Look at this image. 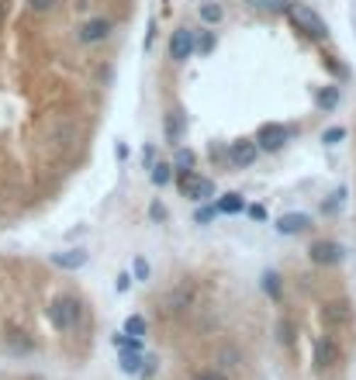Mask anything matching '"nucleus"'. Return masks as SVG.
<instances>
[{"instance_id": "obj_21", "label": "nucleus", "mask_w": 356, "mask_h": 380, "mask_svg": "<svg viewBox=\"0 0 356 380\" xmlns=\"http://www.w3.org/2000/svg\"><path fill=\"white\" fill-rule=\"evenodd\" d=\"M335 104H339V90H335V86H329V90H322V94H318V108L322 111H332Z\"/></svg>"}, {"instance_id": "obj_13", "label": "nucleus", "mask_w": 356, "mask_h": 380, "mask_svg": "<svg viewBox=\"0 0 356 380\" xmlns=\"http://www.w3.org/2000/svg\"><path fill=\"white\" fill-rule=\"evenodd\" d=\"M249 7L260 14H287L291 0H249Z\"/></svg>"}, {"instance_id": "obj_22", "label": "nucleus", "mask_w": 356, "mask_h": 380, "mask_svg": "<svg viewBox=\"0 0 356 380\" xmlns=\"http://www.w3.org/2000/svg\"><path fill=\"white\" fill-rule=\"evenodd\" d=\"M263 291L274 301H280V276L277 273H263Z\"/></svg>"}, {"instance_id": "obj_6", "label": "nucleus", "mask_w": 356, "mask_h": 380, "mask_svg": "<svg viewBox=\"0 0 356 380\" xmlns=\"http://www.w3.org/2000/svg\"><path fill=\"white\" fill-rule=\"evenodd\" d=\"M311 263H318V267H335V263H343V245L339 242H315L311 245Z\"/></svg>"}, {"instance_id": "obj_5", "label": "nucleus", "mask_w": 356, "mask_h": 380, "mask_svg": "<svg viewBox=\"0 0 356 380\" xmlns=\"http://www.w3.org/2000/svg\"><path fill=\"white\" fill-rule=\"evenodd\" d=\"M291 138V132L284 128V125H263L260 128V135L252 138L260 149H267V152H277V149H284V142Z\"/></svg>"}, {"instance_id": "obj_28", "label": "nucleus", "mask_w": 356, "mask_h": 380, "mask_svg": "<svg viewBox=\"0 0 356 380\" xmlns=\"http://www.w3.org/2000/svg\"><path fill=\"white\" fill-rule=\"evenodd\" d=\"M215 215H218V208H215V204H208V208H201V211H197V221L204 225V221H211Z\"/></svg>"}, {"instance_id": "obj_17", "label": "nucleus", "mask_w": 356, "mask_h": 380, "mask_svg": "<svg viewBox=\"0 0 356 380\" xmlns=\"http://www.w3.org/2000/svg\"><path fill=\"white\" fill-rule=\"evenodd\" d=\"M221 18H225L221 4H201V21H204V25H218Z\"/></svg>"}, {"instance_id": "obj_10", "label": "nucleus", "mask_w": 356, "mask_h": 380, "mask_svg": "<svg viewBox=\"0 0 356 380\" xmlns=\"http://www.w3.org/2000/svg\"><path fill=\"white\" fill-rule=\"evenodd\" d=\"M308 228H311V218L301 215V211H298V215L291 211V215H284L277 221V232H280V235H298V232H308Z\"/></svg>"}, {"instance_id": "obj_24", "label": "nucleus", "mask_w": 356, "mask_h": 380, "mask_svg": "<svg viewBox=\"0 0 356 380\" xmlns=\"http://www.w3.org/2000/svg\"><path fill=\"white\" fill-rule=\"evenodd\" d=\"M211 49H215V35H211V31H204V35L197 38V45H194V52L208 55V52H211Z\"/></svg>"}, {"instance_id": "obj_29", "label": "nucleus", "mask_w": 356, "mask_h": 380, "mask_svg": "<svg viewBox=\"0 0 356 380\" xmlns=\"http://www.w3.org/2000/svg\"><path fill=\"white\" fill-rule=\"evenodd\" d=\"M135 276H138V280H149V263H145L142 256L135 259Z\"/></svg>"}, {"instance_id": "obj_11", "label": "nucleus", "mask_w": 356, "mask_h": 380, "mask_svg": "<svg viewBox=\"0 0 356 380\" xmlns=\"http://www.w3.org/2000/svg\"><path fill=\"white\" fill-rule=\"evenodd\" d=\"M52 263L62 270H80L87 267V249H66V252H52Z\"/></svg>"}, {"instance_id": "obj_7", "label": "nucleus", "mask_w": 356, "mask_h": 380, "mask_svg": "<svg viewBox=\"0 0 356 380\" xmlns=\"http://www.w3.org/2000/svg\"><path fill=\"white\" fill-rule=\"evenodd\" d=\"M108 35H111V21H108V18H90L87 25H80V42H83V45L104 42Z\"/></svg>"}, {"instance_id": "obj_12", "label": "nucleus", "mask_w": 356, "mask_h": 380, "mask_svg": "<svg viewBox=\"0 0 356 380\" xmlns=\"http://www.w3.org/2000/svg\"><path fill=\"white\" fill-rule=\"evenodd\" d=\"M215 208H218V215H239V211H246V197L232 190V194H225V197H221Z\"/></svg>"}, {"instance_id": "obj_16", "label": "nucleus", "mask_w": 356, "mask_h": 380, "mask_svg": "<svg viewBox=\"0 0 356 380\" xmlns=\"http://www.w3.org/2000/svg\"><path fill=\"white\" fill-rule=\"evenodd\" d=\"M142 353H128V350H121V359H118V367H121V374H142Z\"/></svg>"}, {"instance_id": "obj_19", "label": "nucleus", "mask_w": 356, "mask_h": 380, "mask_svg": "<svg viewBox=\"0 0 356 380\" xmlns=\"http://www.w3.org/2000/svg\"><path fill=\"white\" fill-rule=\"evenodd\" d=\"M114 346L118 350H128V353H142V339H135V335H114Z\"/></svg>"}, {"instance_id": "obj_27", "label": "nucleus", "mask_w": 356, "mask_h": 380, "mask_svg": "<svg viewBox=\"0 0 356 380\" xmlns=\"http://www.w3.org/2000/svg\"><path fill=\"white\" fill-rule=\"evenodd\" d=\"M52 4H55V0H28V7H31V11H38V14L52 11Z\"/></svg>"}, {"instance_id": "obj_8", "label": "nucleus", "mask_w": 356, "mask_h": 380, "mask_svg": "<svg viewBox=\"0 0 356 380\" xmlns=\"http://www.w3.org/2000/svg\"><path fill=\"white\" fill-rule=\"evenodd\" d=\"M232 163L235 166H252L256 163V156H260V145L252 142V138H239V142H232Z\"/></svg>"}, {"instance_id": "obj_25", "label": "nucleus", "mask_w": 356, "mask_h": 380, "mask_svg": "<svg viewBox=\"0 0 356 380\" xmlns=\"http://www.w3.org/2000/svg\"><path fill=\"white\" fill-rule=\"evenodd\" d=\"M343 138H346V128H339V125L329 128V132H322V142H326V145H339Z\"/></svg>"}, {"instance_id": "obj_31", "label": "nucleus", "mask_w": 356, "mask_h": 380, "mask_svg": "<svg viewBox=\"0 0 356 380\" xmlns=\"http://www.w3.org/2000/svg\"><path fill=\"white\" fill-rule=\"evenodd\" d=\"M194 380H225V377H221V374H215V370H201Z\"/></svg>"}, {"instance_id": "obj_18", "label": "nucleus", "mask_w": 356, "mask_h": 380, "mask_svg": "<svg viewBox=\"0 0 356 380\" xmlns=\"http://www.w3.org/2000/svg\"><path fill=\"white\" fill-rule=\"evenodd\" d=\"M125 335L142 339V335H145V318H142V315H128V318H125Z\"/></svg>"}, {"instance_id": "obj_3", "label": "nucleus", "mask_w": 356, "mask_h": 380, "mask_svg": "<svg viewBox=\"0 0 356 380\" xmlns=\"http://www.w3.org/2000/svg\"><path fill=\"white\" fill-rule=\"evenodd\" d=\"M180 177H177V184H180V190H184V197H191V201H211L215 197V184L211 180H204V177H197V173H191V169H177Z\"/></svg>"}, {"instance_id": "obj_32", "label": "nucleus", "mask_w": 356, "mask_h": 380, "mask_svg": "<svg viewBox=\"0 0 356 380\" xmlns=\"http://www.w3.org/2000/svg\"><path fill=\"white\" fill-rule=\"evenodd\" d=\"M249 218H256V221H263V218H267V211H263L260 204H252V208H249Z\"/></svg>"}, {"instance_id": "obj_26", "label": "nucleus", "mask_w": 356, "mask_h": 380, "mask_svg": "<svg viewBox=\"0 0 356 380\" xmlns=\"http://www.w3.org/2000/svg\"><path fill=\"white\" fill-rule=\"evenodd\" d=\"M277 339H280L284 346H287V342L294 339V335H291V322H280V325H277Z\"/></svg>"}, {"instance_id": "obj_23", "label": "nucleus", "mask_w": 356, "mask_h": 380, "mask_svg": "<svg viewBox=\"0 0 356 380\" xmlns=\"http://www.w3.org/2000/svg\"><path fill=\"white\" fill-rule=\"evenodd\" d=\"M173 166H177V169H191V166H194V152H191V149H177Z\"/></svg>"}, {"instance_id": "obj_33", "label": "nucleus", "mask_w": 356, "mask_h": 380, "mask_svg": "<svg viewBox=\"0 0 356 380\" xmlns=\"http://www.w3.org/2000/svg\"><path fill=\"white\" fill-rule=\"evenodd\" d=\"M4 14H7V7H4V0H0V21H4Z\"/></svg>"}, {"instance_id": "obj_4", "label": "nucleus", "mask_w": 356, "mask_h": 380, "mask_svg": "<svg viewBox=\"0 0 356 380\" xmlns=\"http://www.w3.org/2000/svg\"><path fill=\"white\" fill-rule=\"evenodd\" d=\"M194 45H197V38H194L191 28H177V31L169 35V59H173V62H187L194 55Z\"/></svg>"}, {"instance_id": "obj_1", "label": "nucleus", "mask_w": 356, "mask_h": 380, "mask_svg": "<svg viewBox=\"0 0 356 380\" xmlns=\"http://www.w3.org/2000/svg\"><path fill=\"white\" fill-rule=\"evenodd\" d=\"M287 18H291V25L298 28V31H304L308 38H326V35H329V25H326L308 4H291V7H287Z\"/></svg>"}, {"instance_id": "obj_2", "label": "nucleus", "mask_w": 356, "mask_h": 380, "mask_svg": "<svg viewBox=\"0 0 356 380\" xmlns=\"http://www.w3.org/2000/svg\"><path fill=\"white\" fill-rule=\"evenodd\" d=\"M49 322H52L59 332L77 328V322H80V301L69 298V294H59V298H52V304H49Z\"/></svg>"}, {"instance_id": "obj_20", "label": "nucleus", "mask_w": 356, "mask_h": 380, "mask_svg": "<svg viewBox=\"0 0 356 380\" xmlns=\"http://www.w3.org/2000/svg\"><path fill=\"white\" fill-rule=\"evenodd\" d=\"M166 135H169V142L180 138V111H169V114H166Z\"/></svg>"}, {"instance_id": "obj_14", "label": "nucleus", "mask_w": 356, "mask_h": 380, "mask_svg": "<svg viewBox=\"0 0 356 380\" xmlns=\"http://www.w3.org/2000/svg\"><path fill=\"white\" fill-rule=\"evenodd\" d=\"M322 318H326L329 325H343V322H350V308H346L343 301H335V304H326Z\"/></svg>"}, {"instance_id": "obj_30", "label": "nucleus", "mask_w": 356, "mask_h": 380, "mask_svg": "<svg viewBox=\"0 0 356 380\" xmlns=\"http://www.w3.org/2000/svg\"><path fill=\"white\" fill-rule=\"evenodd\" d=\"M149 215L156 218V221H163V218H166V208L160 204V201H156V204H149Z\"/></svg>"}, {"instance_id": "obj_9", "label": "nucleus", "mask_w": 356, "mask_h": 380, "mask_svg": "<svg viewBox=\"0 0 356 380\" xmlns=\"http://www.w3.org/2000/svg\"><path fill=\"white\" fill-rule=\"evenodd\" d=\"M315 363L326 370V367H335L339 363V342L326 335V339H318V346H315Z\"/></svg>"}, {"instance_id": "obj_15", "label": "nucleus", "mask_w": 356, "mask_h": 380, "mask_svg": "<svg viewBox=\"0 0 356 380\" xmlns=\"http://www.w3.org/2000/svg\"><path fill=\"white\" fill-rule=\"evenodd\" d=\"M149 180H152L156 187H166V184L173 180V163H152L149 166Z\"/></svg>"}]
</instances>
